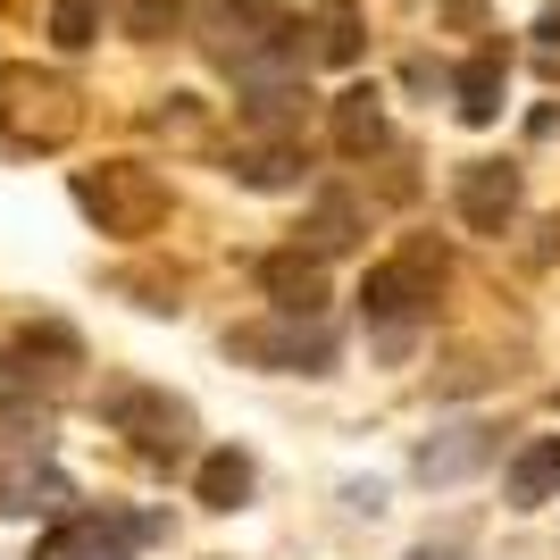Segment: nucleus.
<instances>
[{
	"label": "nucleus",
	"instance_id": "obj_1",
	"mask_svg": "<svg viewBox=\"0 0 560 560\" xmlns=\"http://www.w3.org/2000/svg\"><path fill=\"white\" fill-rule=\"evenodd\" d=\"M75 210L93 218L109 243H142V234H160L167 226V176L160 167H142V160H101L75 176Z\"/></svg>",
	"mask_w": 560,
	"mask_h": 560
},
{
	"label": "nucleus",
	"instance_id": "obj_2",
	"mask_svg": "<svg viewBox=\"0 0 560 560\" xmlns=\"http://www.w3.org/2000/svg\"><path fill=\"white\" fill-rule=\"evenodd\" d=\"M84 126V93L34 59H0V135L18 151H59Z\"/></svg>",
	"mask_w": 560,
	"mask_h": 560
},
{
	"label": "nucleus",
	"instance_id": "obj_3",
	"mask_svg": "<svg viewBox=\"0 0 560 560\" xmlns=\"http://www.w3.org/2000/svg\"><path fill=\"white\" fill-rule=\"evenodd\" d=\"M435 293H444V252H435V243H401L394 259L369 268L360 310H369V327H385V343H401V335L435 310Z\"/></svg>",
	"mask_w": 560,
	"mask_h": 560
},
{
	"label": "nucleus",
	"instance_id": "obj_4",
	"mask_svg": "<svg viewBox=\"0 0 560 560\" xmlns=\"http://www.w3.org/2000/svg\"><path fill=\"white\" fill-rule=\"evenodd\" d=\"M226 351L243 369H277V376H327L335 369V327L318 310H277V318H252L234 327Z\"/></svg>",
	"mask_w": 560,
	"mask_h": 560
},
{
	"label": "nucleus",
	"instance_id": "obj_5",
	"mask_svg": "<svg viewBox=\"0 0 560 560\" xmlns=\"http://www.w3.org/2000/svg\"><path fill=\"white\" fill-rule=\"evenodd\" d=\"M101 419H109L142 460H185L192 452V410L176 394H160V385H142V376L101 385Z\"/></svg>",
	"mask_w": 560,
	"mask_h": 560
},
{
	"label": "nucleus",
	"instance_id": "obj_6",
	"mask_svg": "<svg viewBox=\"0 0 560 560\" xmlns=\"http://www.w3.org/2000/svg\"><path fill=\"white\" fill-rule=\"evenodd\" d=\"M185 25L201 34L210 59H226V68H252L268 43H284V9L277 0H185Z\"/></svg>",
	"mask_w": 560,
	"mask_h": 560
},
{
	"label": "nucleus",
	"instance_id": "obj_7",
	"mask_svg": "<svg viewBox=\"0 0 560 560\" xmlns=\"http://www.w3.org/2000/svg\"><path fill=\"white\" fill-rule=\"evenodd\" d=\"M0 369H9V385H43V394H59L75 369H84V335L59 327V318H34V327L9 335V351H0Z\"/></svg>",
	"mask_w": 560,
	"mask_h": 560
},
{
	"label": "nucleus",
	"instance_id": "obj_8",
	"mask_svg": "<svg viewBox=\"0 0 560 560\" xmlns=\"http://www.w3.org/2000/svg\"><path fill=\"white\" fill-rule=\"evenodd\" d=\"M452 201H460V226L468 234H511V218H518V167L511 160H468L460 185H452Z\"/></svg>",
	"mask_w": 560,
	"mask_h": 560
},
{
	"label": "nucleus",
	"instance_id": "obj_9",
	"mask_svg": "<svg viewBox=\"0 0 560 560\" xmlns=\"http://www.w3.org/2000/svg\"><path fill=\"white\" fill-rule=\"evenodd\" d=\"M126 536H142V527H117V518L75 511V518H59V527L34 544V560H126Z\"/></svg>",
	"mask_w": 560,
	"mask_h": 560
},
{
	"label": "nucleus",
	"instance_id": "obj_10",
	"mask_svg": "<svg viewBox=\"0 0 560 560\" xmlns=\"http://www.w3.org/2000/svg\"><path fill=\"white\" fill-rule=\"evenodd\" d=\"M259 293L277 310H327V268H318V252H268L259 259Z\"/></svg>",
	"mask_w": 560,
	"mask_h": 560
},
{
	"label": "nucleus",
	"instance_id": "obj_11",
	"mask_svg": "<svg viewBox=\"0 0 560 560\" xmlns=\"http://www.w3.org/2000/svg\"><path fill=\"white\" fill-rule=\"evenodd\" d=\"M452 93H460V117H468V126H493V117H502V93H511L502 50H477V59L452 75Z\"/></svg>",
	"mask_w": 560,
	"mask_h": 560
},
{
	"label": "nucleus",
	"instance_id": "obj_12",
	"mask_svg": "<svg viewBox=\"0 0 560 560\" xmlns=\"http://www.w3.org/2000/svg\"><path fill=\"white\" fill-rule=\"evenodd\" d=\"M335 151H343V160H369V151H385V101H376L369 84H351V93L335 101Z\"/></svg>",
	"mask_w": 560,
	"mask_h": 560
},
{
	"label": "nucleus",
	"instance_id": "obj_13",
	"mask_svg": "<svg viewBox=\"0 0 560 560\" xmlns=\"http://www.w3.org/2000/svg\"><path fill=\"white\" fill-rule=\"evenodd\" d=\"M511 502H518V511H536V502H560V435H536V444H518V460H511Z\"/></svg>",
	"mask_w": 560,
	"mask_h": 560
},
{
	"label": "nucleus",
	"instance_id": "obj_14",
	"mask_svg": "<svg viewBox=\"0 0 560 560\" xmlns=\"http://www.w3.org/2000/svg\"><path fill=\"white\" fill-rule=\"evenodd\" d=\"M192 502L201 511H243L252 502V460L243 452H210V460L192 468Z\"/></svg>",
	"mask_w": 560,
	"mask_h": 560
},
{
	"label": "nucleus",
	"instance_id": "obj_15",
	"mask_svg": "<svg viewBox=\"0 0 560 560\" xmlns=\"http://www.w3.org/2000/svg\"><path fill=\"white\" fill-rule=\"evenodd\" d=\"M486 452H493L486 427H444V444H427V452H419V477H427V486H452V477H468Z\"/></svg>",
	"mask_w": 560,
	"mask_h": 560
},
{
	"label": "nucleus",
	"instance_id": "obj_16",
	"mask_svg": "<svg viewBox=\"0 0 560 560\" xmlns=\"http://www.w3.org/2000/svg\"><path fill=\"white\" fill-rule=\"evenodd\" d=\"M226 167H234V185H252V192H284V185H302V160H293L284 142H243Z\"/></svg>",
	"mask_w": 560,
	"mask_h": 560
},
{
	"label": "nucleus",
	"instance_id": "obj_17",
	"mask_svg": "<svg viewBox=\"0 0 560 560\" xmlns=\"http://www.w3.org/2000/svg\"><path fill=\"white\" fill-rule=\"evenodd\" d=\"M351 234H360V210H351L343 192H335V201H318V210H310L302 243H310V252H318V259H327V252H351Z\"/></svg>",
	"mask_w": 560,
	"mask_h": 560
},
{
	"label": "nucleus",
	"instance_id": "obj_18",
	"mask_svg": "<svg viewBox=\"0 0 560 560\" xmlns=\"http://www.w3.org/2000/svg\"><path fill=\"white\" fill-rule=\"evenodd\" d=\"M50 493H59V477H50L43 460H9V477H0V511H43Z\"/></svg>",
	"mask_w": 560,
	"mask_h": 560
},
{
	"label": "nucleus",
	"instance_id": "obj_19",
	"mask_svg": "<svg viewBox=\"0 0 560 560\" xmlns=\"http://www.w3.org/2000/svg\"><path fill=\"white\" fill-rule=\"evenodd\" d=\"M310 34H318V43H310V50H318L327 68H351V59L369 50V43H360V18H351V9H327V18L310 25Z\"/></svg>",
	"mask_w": 560,
	"mask_h": 560
},
{
	"label": "nucleus",
	"instance_id": "obj_20",
	"mask_svg": "<svg viewBox=\"0 0 560 560\" xmlns=\"http://www.w3.org/2000/svg\"><path fill=\"white\" fill-rule=\"evenodd\" d=\"M93 34H101V9H93V0H59V9H50V43H59V50H84Z\"/></svg>",
	"mask_w": 560,
	"mask_h": 560
},
{
	"label": "nucleus",
	"instance_id": "obj_21",
	"mask_svg": "<svg viewBox=\"0 0 560 560\" xmlns=\"http://www.w3.org/2000/svg\"><path fill=\"white\" fill-rule=\"evenodd\" d=\"M126 25H135V34H160V25H185V0H135V9H126Z\"/></svg>",
	"mask_w": 560,
	"mask_h": 560
},
{
	"label": "nucleus",
	"instance_id": "obj_22",
	"mask_svg": "<svg viewBox=\"0 0 560 560\" xmlns=\"http://www.w3.org/2000/svg\"><path fill=\"white\" fill-rule=\"evenodd\" d=\"M536 34H544V43L560 50V0H552V9H544V18H536Z\"/></svg>",
	"mask_w": 560,
	"mask_h": 560
},
{
	"label": "nucleus",
	"instance_id": "obj_23",
	"mask_svg": "<svg viewBox=\"0 0 560 560\" xmlns=\"http://www.w3.org/2000/svg\"><path fill=\"white\" fill-rule=\"evenodd\" d=\"M410 560H468V552H452V544H419Z\"/></svg>",
	"mask_w": 560,
	"mask_h": 560
}]
</instances>
